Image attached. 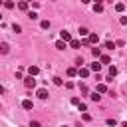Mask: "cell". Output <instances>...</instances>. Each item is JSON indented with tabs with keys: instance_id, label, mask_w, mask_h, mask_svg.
<instances>
[{
	"instance_id": "11",
	"label": "cell",
	"mask_w": 127,
	"mask_h": 127,
	"mask_svg": "<svg viewBox=\"0 0 127 127\" xmlns=\"http://www.w3.org/2000/svg\"><path fill=\"white\" fill-rule=\"evenodd\" d=\"M91 56H93V58L97 60V58L101 56V48H97V46H95V48H91Z\"/></svg>"
},
{
	"instance_id": "26",
	"label": "cell",
	"mask_w": 127,
	"mask_h": 127,
	"mask_svg": "<svg viewBox=\"0 0 127 127\" xmlns=\"http://www.w3.org/2000/svg\"><path fill=\"white\" fill-rule=\"evenodd\" d=\"M28 18H30V20H38V14H36V12H28Z\"/></svg>"
},
{
	"instance_id": "32",
	"label": "cell",
	"mask_w": 127,
	"mask_h": 127,
	"mask_svg": "<svg viewBox=\"0 0 127 127\" xmlns=\"http://www.w3.org/2000/svg\"><path fill=\"white\" fill-rule=\"evenodd\" d=\"M30 127H42V125H40L38 121H32V123H30Z\"/></svg>"
},
{
	"instance_id": "16",
	"label": "cell",
	"mask_w": 127,
	"mask_h": 127,
	"mask_svg": "<svg viewBox=\"0 0 127 127\" xmlns=\"http://www.w3.org/2000/svg\"><path fill=\"white\" fill-rule=\"evenodd\" d=\"M40 28H42V30H48V28H50V20H42V22H40Z\"/></svg>"
},
{
	"instance_id": "30",
	"label": "cell",
	"mask_w": 127,
	"mask_h": 127,
	"mask_svg": "<svg viewBox=\"0 0 127 127\" xmlns=\"http://www.w3.org/2000/svg\"><path fill=\"white\" fill-rule=\"evenodd\" d=\"M107 125H109V127H115L117 121H115V119H107Z\"/></svg>"
},
{
	"instance_id": "15",
	"label": "cell",
	"mask_w": 127,
	"mask_h": 127,
	"mask_svg": "<svg viewBox=\"0 0 127 127\" xmlns=\"http://www.w3.org/2000/svg\"><path fill=\"white\" fill-rule=\"evenodd\" d=\"M56 48H58V50H65V48H67V44H65V42H62V40H58V42H56Z\"/></svg>"
},
{
	"instance_id": "10",
	"label": "cell",
	"mask_w": 127,
	"mask_h": 127,
	"mask_svg": "<svg viewBox=\"0 0 127 127\" xmlns=\"http://www.w3.org/2000/svg\"><path fill=\"white\" fill-rule=\"evenodd\" d=\"M22 107H24V109H28V111H30V109H32V107H34V103H32V99H24V101H22Z\"/></svg>"
},
{
	"instance_id": "8",
	"label": "cell",
	"mask_w": 127,
	"mask_h": 127,
	"mask_svg": "<svg viewBox=\"0 0 127 127\" xmlns=\"http://www.w3.org/2000/svg\"><path fill=\"white\" fill-rule=\"evenodd\" d=\"M67 44H69V48H73V50H79V46H81V42H79V40H73V38H71Z\"/></svg>"
},
{
	"instance_id": "34",
	"label": "cell",
	"mask_w": 127,
	"mask_h": 127,
	"mask_svg": "<svg viewBox=\"0 0 127 127\" xmlns=\"http://www.w3.org/2000/svg\"><path fill=\"white\" fill-rule=\"evenodd\" d=\"M89 2H91V0H81V4H89Z\"/></svg>"
},
{
	"instance_id": "5",
	"label": "cell",
	"mask_w": 127,
	"mask_h": 127,
	"mask_svg": "<svg viewBox=\"0 0 127 127\" xmlns=\"http://www.w3.org/2000/svg\"><path fill=\"white\" fill-rule=\"evenodd\" d=\"M24 85L30 89V87H36V79L32 77V75H28V77H24Z\"/></svg>"
},
{
	"instance_id": "20",
	"label": "cell",
	"mask_w": 127,
	"mask_h": 127,
	"mask_svg": "<svg viewBox=\"0 0 127 127\" xmlns=\"http://www.w3.org/2000/svg\"><path fill=\"white\" fill-rule=\"evenodd\" d=\"M115 10H117V12H123V10H125V4H123V2H117V4H115Z\"/></svg>"
},
{
	"instance_id": "33",
	"label": "cell",
	"mask_w": 127,
	"mask_h": 127,
	"mask_svg": "<svg viewBox=\"0 0 127 127\" xmlns=\"http://www.w3.org/2000/svg\"><path fill=\"white\" fill-rule=\"evenodd\" d=\"M105 0H93V4H103Z\"/></svg>"
},
{
	"instance_id": "39",
	"label": "cell",
	"mask_w": 127,
	"mask_h": 127,
	"mask_svg": "<svg viewBox=\"0 0 127 127\" xmlns=\"http://www.w3.org/2000/svg\"><path fill=\"white\" fill-rule=\"evenodd\" d=\"M62 127H67V125H62Z\"/></svg>"
},
{
	"instance_id": "25",
	"label": "cell",
	"mask_w": 127,
	"mask_h": 127,
	"mask_svg": "<svg viewBox=\"0 0 127 127\" xmlns=\"http://www.w3.org/2000/svg\"><path fill=\"white\" fill-rule=\"evenodd\" d=\"M4 6H6V8H10V10H12V8H14V6H16V4H14V2H12V0H8V2H4Z\"/></svg>"
},
{
	"instance_id": "12",
	"label": "cell",
	"mask_w": 127,
	"mask_h": 127,
	"mask_svg": "<svg viewBox=\"0 0 127 127\" xmlns=\"http://www.w3.org/2000/svg\"><path fill=\"white\" fill-rule=\"evenodd\" d=\"M109 62H111V58H109V56H105V54H101V56H99V64H101V65H103V64H109Z\"/></svg>"
},
{
	"instance_id": "3",
	"label": "cell",
	"mask_w": 127,
	"mask_h": 127,
	"mask_svg": "<svg viewBox=\"0 0 127 127\" xmlns=\"http://www.w3.org/2000/svg\"><path fill=\"white\" fill-rule=\"evenodd\" d=\"M87 69H89V71H93V73H99V69H101V64L95 60L93 64H89V67H87Z\"/></svg>"
},
{
	"instance_id": "36",
	"label": "cell",
	"mask_w": 127,
	"mask_h": 127,
	"mask_svg": "<svg viewBox=\"0 0 127 127\" xmlns=\"http://www.w3.org/2000/svg\"><path fill=\"white\" fill-rule=\"evenodd\" d=\"M24 2H28V4H30V2H32V0H24Z\"/></svg>"
},
{
	"instance_id": "2",
	"label": "cell",
	"mask_w": 127,
	"mask_h": 127,
	"mask_svg": "<svg viewBox=\"0 0 127 127\" xmlns=\"http://www.w3.org/2000/svg\"><path fill=\"white\" fill-rule=\"evenodd\" d=\"M60 40H62V42H65V44H67V42H69V40H71V34H69V32H67V30H62V32H60Z\"/></svg>"
},
{
	"instance_id": "31",
	"label": "cell",
	"mask_w": 127,
	"mask_h": 127,
	"mask_svg": "<svg viewBox=\"0 0 127 127\" xmlns=\"http://www.w3.org/2000/svg\"><path fill=\"white\" fill-rule=\"evenodd\" d=\"M81 117H83V121H91V115H89V113H83Z\"/></svg>"
},
{
	"instance_id": "38",
	"label": "cell",
	"mask_w": 127,
	"mask_h": 127,
	"mask_svg": "<svg viewBox=\"0 0 127 127\" xmlns=\"http://www.w3.org/2000/svg\"><path fill=\"white\" fill-rule=\"evenodd\" d=\"M0 20H2V14H0Z\"/></svg>"
},
{
	"instance_id": "24",
	"label": "cell",
	"mask_w": 127,
	"mask_h": 127,
	"mask_svg": "<svg viewBox=\"0 0 127 127\" xmlns=\"http://www.w3.org/2000/svg\"><path fill=\"white\" fill-rule=\"evenodd\" d=\"M77 107H79V111H83V113H85V111H87V105H85V103H81V101H79V103H77Z\"/></svg>"
},
{
	"instance_id": "27",
	"label": "cell",
	"mask_w": 127,
	"mask_h": 127,
	"mask_svg": "<svg viewBox=\"0 0 127 127\" xmlns=\"http://www.w3.org/2000/svg\"><path fill=\"white\" fill-rule=\"evenodd\" d=\"M12 30L18 34V32H22V26H20V24H14V26H12Z\"/></svg>"
},
{
	"instance_id": "4",
	"label": "cell",
	"mask_w": 127,
	"mask_h": 127,
	"mask_svg": "<svg viewBox=\"0 0 127 127\" xmlns=\"http://www.w3.org/2000/svg\"><path fill=\"white\" fill-rule=\"evenodd\" d=\"M89 73H91V71H89L87 67H83V65H81V67H77V75H79V77H83V79H85V77H89Z\"/></svg>"
},
{
	"instance_id": "22",
	"label": "cell",
	"mask_w": 127,
	"mask_h": 127,
	"mask_svg": "<svg viewBox=\"0 0 127 127\" xmlns=\"http://www.w3.org/2000/svg\"><path fill=\"white\" fill-rule=\"evenodd\" d=\"M115 75H117V67L111 65V67H109V77H115Z\"/></svg>"
},
{
	"instance_id": "18",
	"label": "cell",
	"mask_w": 127,
	"mask_h": 127,
	"mask_svg": "<svg viewBox=\"0 0 127 127\" xmlns=\"http://www.w3.org/2000/svg\"><path fill=\"white\" fill-rule=\"evenodd\" d=\"M103 48H107V50H113V48H115V42H111V40H107V42L103 44Z\"/></svg>"
},
{
	"instance_id": "13",
	"label": "cell",
	"mask_w": 127,
	"mask_h": 127,
	"mask_svg": "<svg viewBox=\"0 0 127 127\" xmlns=\"http://www.w3.org/2000/svg\"><path fill=\"white\" fill-rule=\"evenodd\" d=\"M8 52H10V46H8L6 42H2V44H0V54H8Z\"/></svg>"
},
{
	"instance_id": "7",
	"label": "cell",
	"mask_w": 127,
	"mask_h": 127,
	"mask_svg": "<svg viewBox=\"0 0 127 127\" xmlns=\"http://www.w3.org/2000/svg\"><path fill=\"white\" fill-rule=\"evenodd\" d=\"M36 95H38V97H40V99H48V89H46V87H40V89H38V93H36Z\"/></svg>"
},
{
	"instance_id": "17",
	"label": "cell",
	"mask_w": 127,
	"mask_h": 127,
	"mask_svg": "<svg viewBox=\"0 0 127 127\" xmlns=\"http://www.w3.org/2000/svg\"><path fill=\"white\" fill-rule=\"evenodd\" d=\"M77 32H79V36H83V38H87V34H89V30H87V28H83V26H81Z\"/></svg>"
},
{
	"instance_id": "35",
	"label": "cell",
	"mask_w": 127,
	"mask_h": 127,
	"mask_svg": "<svg viewBox=\"0 0 127 127\" xmlns=\"http://www.w3.org/2000/svg\"><path fill=\"white\" fill-rule=\"evenodd\" d=\"M2 93H4V87H2V85H0V95H2Z\"/></svg>"
},
{
	"instance_id": "23",
	"label": "cell",
	"mask_w": 127,
	"mask_h": 127,
	"mask_svg": "<svg viewBox=\"0 0 127 127\" xmlns=\"http://www.w3.org/2000/svg\"><path fill=\"white\" fill-rule=\"evenodd\" d=\"M93 12H103V4H93Z\"/></svg>"
},
{
	"instance_id": "6",
	"label": "cell",
	"mask_w": 127,
	"mask_h": 127,
	"mask_svg": "<svg viewBox=\"0 0 127 127\" xmlns=\"http://www.w3.org/2000/svg\"><path fill=\"white\" fill-rule=\"evenodd\" d=\"M38 73H40V67H38V65H30V67H28V75L34 77V75H38Z\"/></svg>"
},
{
	"instance_id": "29",
	"label": "cell",
	"mask_w": 127,
	"mask_h": 127,
	"mask_svg": "<svg viewBox=\"0 0 127 127\" xmlns=\"http://www.w3.org/2000/svg\"><path fill=\"white\" fill-rule=\"evenodd\" d=\"M52 79H54V83H56V85H62V83H64V81H62V77H58V75H56V77H52Z\"/></svg>"
},
{
	"instance_id": "19",
	"label": "cell",
	"mask_w": 127,
	"mask_h": 127,
	"mask_svg": "<svg viewBox=\"0 0 127 127\" xmlns=\"http://www.w3.org/2000/svg\"><path fill=\"white\" fill-rule=\"evenodd\" d=\"M89 99H91V101H95V103H97V101H99V99H101V95H99V93H95V91H93V93H91V95H89Z\"/></svg>"
},
{
	"instance_id": "37",
	"label": "cell",
	"mask_w": 127,
	"mask_h": 127,
	"mask_svg": "<svg viewBox=\"0 0 127 127\" xmlns=\"http://www.w3.org/2000/svg\"><path fill=\"white\" fill-rule=\"evenodd\" d=\"M4 2H8V0H2V4H4Z\"/></svg>"
},
{
	"instance_id": "21",
	"label": "cell",
	"mask_w": 127,
	"mask_h": 127,
	"mask_svg": "<svg viewBox=\"0 0 127 127\" xmlns=\"http://www.w3.org/2000/svg\"><path fill=\"white\" fill-rule=\"evenodd\" d=\"M67 75H69V77H75V75H77V69H75V67H69V69H67Z\"/></svg>"
},
{
	"instance_id": "40",
	"label": "cell",
	"mask_w": 127,
	"mask_h": 127,
	"mask_svg": "<svg viewBox=\"0 0 127 127\" xmlns=\"http://www.w3.org/2000/svg\"><path fill=\"white\" fill-rule=\"evenodd\" d=\"M0 4H2V0H0Z\"/></svg>"
},
{
	"instance_id": "9",
	"label": "cell",
	"mask_w": 127,
	"mask_h": 127,
	"mask_svg": "<svg viewBox=\"0 0 127 127\" xmlns=\"http://www.w3.org/2000/svg\"><path fill=\"white\" fill-rule=\"evenodd\" d=\"M95 93H107V85H105V83H97Z\"/></svg>"
},
{
	"instance_id": "1",
	"label": "cell",
	"mask_w": 127,
	"mask_h": 127,
	"mask_svg": "<svg viewBox=\"0 0 127 127\" xmlns=\"http://www.w3.org/2000/svg\"><path fill=\"white\" fill-rule=\"evenodd\" d=\"M85 40H87V44H93V46H97V42H99V36H97V34H91V32H89Z\"/></svg>"
},
{
	"instance_id": "14",
	"label": "cell",
	"mask_w": 127,
	"mask_h": 127,
	"mask_svg": "<svg viewBox=\"0 0 127 127\" xmlns=\"http://www.w3.org/2000/svg\"><path fill=\"white\" fill-rule=\"evenodd\" d=\"M18 10L26 12V10H28V2H24V0H22V2H18Z\"/></svg>"
},
{
	"instance_id": "28",
	"label": "cell",
	"mask_w": 127,
	"mask_h": 127,
	"mask_svg": "<svg viewBox=\"0 0 127 127\" xmlns=\"http://www.w3.org/2000/svg\"><path fill=\"white\" fill-rule=\"evenodd\" d=\"M81 65H83V60H81V58H77V60H75V69H77V67H81Z\"/></svg>"
}]
</instances>
